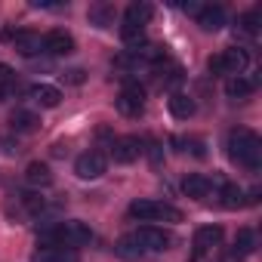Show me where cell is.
Wrapping results in <instances>:
<instances>
[{"label": "cell", "instance_id": "obj_10", "mask_svg": "<svg viewBox=\"0 0 262 262\" xmlns=\"http://www.w3.org/2000/svg\"><path fill=\"white\" fill-rule=\"evenodd\" d=\"M139 155H142V142H139L136 136H123V139H114V142H111V158H114V164H133Z\"/></svg>", "mask_w": 262, "mask_h": 262}, {"label": "cell", "instance_id": "obj_17", "mask_svg": "<svg viewBox=\"0 0 262 262\" xmlns=\"http://www.w3.org/2000/svg\"><path fill=\"white\" fill-rule=\"evenodd\" d=\"M198 25H201V31H219L222 25H225V10L222 7H201V13H198Z\"/></svg>", "mask_w": 262, "mask_h": 262}, {"label": "cell", "instance_id": "obj_23", "mask_svg": "<svg viewBox=\"0 0 262 262\" xmlns=\"http://www.w3.org/2000/svg\"><path fill=\"white\" fill-rule=\"evenodd\" d=\"M25 179H28V185L43 188V185H50V182H53V173H50V167H47V164H28Z\"/></svg>", "mask_w": 262, "mask_h": 262}, {"label": "cell", "instance_id": "obj_18", "mask_svg": "<svg viewBox=\"0 0 262 262\" xmlns=\"http://www.w3.org/2000/svg\"><path fill=\"white\" fill-rule=\"evenodd\" d=\"M167 108H170V114L176 117V120H188L191 114H194V99L191 96H185V93H173L170 99H167Z\"/></svg>", "mask_w": 262, "mask_h": 262}, {"label": "cell", "instance_id": "obj_16", "mask_svg": "<svg viewBox=\"0 0 262 262\" xmlns=\"http://www.w3.org/2000/svg\"><path fill=\"white\" fill-rule=\"evenodd\" d=\"M114 253H117L120 259H126V262H139V259L145 256V247H142L133 234H123V237L114 244Z\"/></svg>", "mask_w": 262, "mask_h": 262}, {"label": "cell", "instance_id": "obj_7", "mask_svg": "<svg viewBox=\"0 0 262 262\" xmlns=\"http://www.w3.org/2000/svg\"><path fill=\"white\" fill-rule=\"evenodd\" d=\"M108 170V158L102 151H83L77 161H74V173L80 179H102Z\"/></svg>", "mask_w": 262, "mask_h": 262}, {"label": "cell", "instance_id": "obj_14", "mask_svg": "<svg viewBox=\"0 0 262 262\" xmlns=\"http://www.w3.org/2000/svg\"><path fill=\"white\" fill-rule=\"evenodd\" d=\"M182 191H185L188 198H194V201H204V198H210V191H213V179L204 176V173H191V176H185Z\"/></svg>", "mask_w": 262, "mask_h": 262}, {"label": "cell", "instance_id": "obj_5", "mask_svg": "<svg viewBox=\"0 0 262 262\" xmlns=\"http://www.w3.org/2000/svg\"><path fill=\"white\" fill-rule=\"evenodd\" d=\"M247 62H250L247 50L231 47V50H222L219 56H213V59H210V71H213V74H228V77H237V74L247 68Z\"/></svg>", "mask_w": 262, "mask_h": 262}, {"label": "cell", "instance_id": "obj_20", "mask_svg": "<svg viewBox=\"0 0 262 262\" xmlns=\"http://www.w3.org/2000/svg\"><path fill=\"white\" fill-rule=\"evenodd\" d=\"M28 96H31L40 108H56V105L62 102V93H59L56 86H50V83H37V86H31Z\"/></svg>", "mask_w": 262, "mask_h": 262}, {"label": "cell", "instance_id": "obj_19", "mask_svg": "<svg viewBox=\"0 0 262 262\" xmlns=\"http://www.w3.org/2000/svg\"><path fill=\"white\" fill-rule=\"evenodd\" d=\"M86 19H90V25H96V28H111V25H114V7L105 4V0H99V4H93V7L86 10Z\"/></svg>", "mask_w": 262, "mask_h": 262}, {"label": "cell", "instance_id": "obj_9", "mask_svg": "<svg viewBox=\"0 0 262 262\" xmlns=\"http://www.w3.org/2000/svg\"><path fill=\"white\" fill-rule=\"evenodd\" d=\"M222 244V225H201L198 231H194V241H191V247H194V256H207L213 247H219Z\"/></svg>", "mask_w": 262, "mask_h": 262}, {"label": "cell", "instance_id": "obj_2", "mask_svg": "<svg viewBox=\"0 0 262 262\" xmlns=\"http://www.w3.org/2000/svg\"><path fill=\"white\" fill-rule=\"evenodd\" d=\"M40 237H43V241H50L53 247L77 250V247H83V244H90V241H93V231H90V225H83L80 219H68V222H59V225L47 228Z\"/></svg>", "mask_w": 262, "mask_h": 262}, {"label": "cell", "instance_id": "obj_3", "mask_svg": "<svg viewBox=\"0 0 262 262\" xmlns=\"http://www.w3.org/2000/svg\"><path fill=\"white\" fill-rule=\"evenodd\" d=\"M155 16V7L151 4H129L126 13H123V22H120V40L123 43H139L145 37V25L151 22Z\"/></svg>", "mask_w": 262, "mask_h": 262}, {"label": "cell", "instance_id": "obj_28", "mask_svg": "<svg viewBox=\"0 0 262 262\" xmlns=\"http://www.w3.org/2000/svg\"><path fill=\"white\" fill-rule=\"evenodd\" d=\"M10 80H16V71L10 65H0V83H10Z\"/></svg>", "mask_w": 262, "mask_h": 262}, {"label": "cell", "instance_id": "obj_8", "mask_svg": "<svg viewBox=\"0 0 262 262\" xmlns=\"http://www.w3.org/2000/svg\"><path fill=\"white\" fill-rule=\"evenodd\" d=\"M133 237L145 247V253H164V250H170V244H173L170 231H164V228H158V225H142Z\"/></svg>", "mask_w": 262, "mask_h": 262}, {"label": "cell", "instance_id": "obj_25", "mask_svg": "<svg viewBox=\"0 0 262 262\" xmlns=\"http://www.w3.org/2000/svg\"><path fill=\"white\" fill-rule=\"evenodd\" d=\"M259 22H262L259 10H250V13H244V16L237 19V28H241L244 34H259Z\"/></svg>", "mask_w": 262, "mask_h": 262}, {"label": "cell", "instance_id": "obj_27", "mask_svg": "<svg viewBox=\"0 0 262 262\" xmlns=\"http://www.w3.org/2000/svg\"><path fill=\"white\" fill-rule=\"evenodd\" d=\"M62 80L77 86V83H83V71H80V68H71V71H65V74H62Z\"/></svg>", "mask_w": 262, "mask_h": 262}, {"label": "cell", "instance_id": "obj_13", "mask_svg": "<svg viewBox=\"0 0 262 262\" xmlns=\"http://www.w3.org/2000/svg\"><path fill=\"white\" fill-rule=\"evenodd\" d=\"M10 126L16 129V133L28 136V133H37V129H40V117L34 111H28V108H16L10 114Z\"/></svg>", "mask_w": 262, "mask_h": 262}, {"label": "cell", "instance_id": "obj_26", "mask_svg": "<svg viewBox=\"0 0 262 262\" xmlns=\"http://www.w3.org/2000/svg\"><path fill=\"white\" fill-rule=\"evenodd\" d=\"M176 145H185L182 151H191L194 158H207V148H204L201 139H176Z\"/></svg>", "mask_w": 262, "mask_h": 262}, {"label": "cell", "instance_id": "obj_1", "mask_svg": "<svg viewBox=\"0 0 262 262\" xmlns=\"http://www.w3.org/2000/svg\"><path fill=\"white\" fill-rule=\"evenodd\" d=\"M225 148H228V158L237 167H244V170H259L262 167V139L253 133V129H247V126L231 129Z\"/></svg>", "mask_w": 262, "mask_h": 262}, {"label": "cell", "instance_id": "obj_22", "mask_svg": "<svg viewBox=\"0 0 262 262\" xmlns=\"http://www.w3.org/2000/svg\"><path fill=\"white\" fill-rule=\"evenodd\" d=\"M256 253V231L253 228H241L237 237H234V250H231V259H244Z\"/></svg>", "mask_w": 262, "mask_h": 262}, {"label": "cell", "instance_id": "obj_11", "mask_svg": "<svg viewBox=\"0 0 262 262\" xmlns=\"http://www.w3.org/2000/svg\"><path fill=\"white\" fill-rule=\"evenodd\" d=\"M43 53H50V56H68V53H74V37L68 31L56 28V31L43 34Z\"/></svg>", "mask_w": 262, "mask_h": 262}, {"label": "cell", "instance_id": "obj_4", "mask_svg": "<svg viewBox=\"0 0 262 262\" xmlns=\"http://www.w3.org/2000/svg\"><path fill=\"white\" fill-rule=\"evenodd\" d=\"M129 216L139 219V222H182V210L164 201H133L129 204Z\"/></svg>", "mask_w": 262, "mask_h": 262}, {"label": "cell", "instance_id": "obj_29", "mask_svg": "<svg viewBox=\"0 0 262 262\" xmlns=\"http://www.w3.org/2000/svg\"><path fill=\"white\" fill-rule=\"evenodd\" d=\"M148 155H151V164L158 167V164H161V145H158V142H151V148H148Z\"/></svg>", "mask_w": 262, "mask_h": 262}, {"label": "cell", "instance_id": "obj_12", "mask_svg": "<svg viewBox=\"0 0 262 262\" xmlns=\"http://www.w3.org/2000/svg\"><path fill=\"white\" fill-rule=\"evenodd\" d=\"M10 40H13V47L22 53V56H37V53H43V37L37 34V31H16V34H10Z\"/></svg>", "mask_w": 262, "mask_h": 262}, {"label": "cell", "instance_id": "obj_21", "mask_svg": "<svg viewBox=\"0 0 262 262\" xmlns=\"http://www.w3.org/2000/svg\"><path fill=\"white\" fill-rule=\"evenodd\" d=\"M256 86H259V77H244V74H237V77H228L225 93H228L231 99H244V96H250Z\"/></svg>", "mask_w": 262, "mask_h": 262}, {"label": "cell", "instance_id": "obj_24", "mask_svg": "<svg viewBox=\"0 0 262 262\" xmlns=\"http://www.w3.org/2000/svg\"><path fill=\"white\" fill-rule=\"evenodd\" d=\"M222 207L225 210H237V207H244V191L237 188V185H222Z\"/></svg>", "mask_w": 262, "mask_h": 262}, {"label": "cell", "instance_id": "obj_15", "mask_svg": "<svg viewBox=\"0 0 262 262\" xmlns=\"http://www.w3.org/2000/svg\"><path fill=\"white\" fill-rule=\"evenodd\" d=\"M31 262H80L77 250H65V247H40L31 253Z\"/></svg>", "mask_w": 262, "mask_h": 262}, {"label": "cell", "instance_id": "obj_6", "mask_svg": "<svg viewBox=\"0 0 262 262\" xmlns=\"http://www.w3.org/2000/svg\"><path fill=\"white\" fill-rule=\"evenodd\" d=\"M114 105H117V111H120L123 117H139V114L145 111V90H142L136 80H129V83L117 93Z\"/></svg>", "mask_w": 262, "mask_h": 262}]
</instances>
